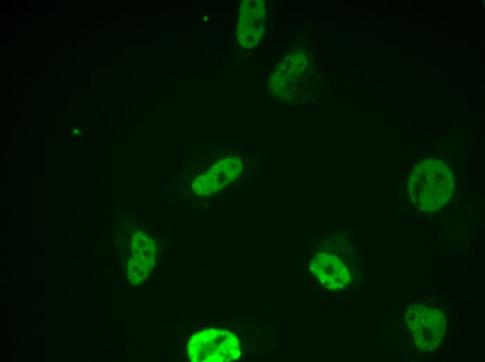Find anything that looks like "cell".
<instances>
[{
	"instance_id": "6da1fadb",
	"label": "cell",
	"mask_w": 485,
	"mask_h": 362,
	"mask_svg": "<svg viewBox=\"0 0 485 362\" xmlns=\"http://www.w3.org/2000/svg\"><path fill=\"white\" fill-rule=\"evenodd\" d=\"M454 177L442 162L428 159L418 163L410 173L408 190L415 207L433 212L443 207L454 191Z\"/></svg>"
},
{
	"instance_id": "7a4b0ae2",
	"label": "cell",
	"mask_w": 485,
	"mask_h": 362,
	"mask_svg": "<svg viewBox=\"0 0 485 362\" xmlns=\"http://www.w3.org/2000/svg\"><path fill=\"white\" fill-rule=\"evenodd\" d=\"M187 352L194 362H226L241 354L240 342L233 333L221 329H205L193 335Z\"/></svg>"
},
{
	"instance_id": "3957f363",
	"label": "cell",
	"mask_w": 485,
	"mask_h": 362,
	"mask_svg": "<svg viewBox=\"0 0 485 362\" xmlns=\"http://www.w3.org/2000/svg\"><path fill=\"white\" fill-rule=\"evenodd\" d=\"M406 322L415 345L431 352L441 344L445 333V320L438 309L423 304L410 306L406 312Z\"/></svg>"
},
{
	"instance_id": "277c9868",
	"label": "cell",
	"mask_w": 485,
	"mask_h": 362,
	"mask_svg": "<svg viewBox=\"0 0 485 362\" xmlns=\"http://www.w3.org/2000/svg\"><path fill=\"white\" fill-rule=\"evenodd\" d=\"M265 20V7L263 1H241L236 29V37L241 46L253 48L258 45L264 33Z\"/></svg>"
},
{
	"instance_id": "5b68a950",
	"label": "cell",
	"mask_w": 485,
	"mask_h": 362,
	"mask_svg": "<svg viewBox=\"0 0 485 362\" xmlns=\"http://www.w3.org/2000/svg\"><path fill=\"white\" fill-rule=\"evenodd\" d=\"M311 273L321 283L331 290H342L351 281V274L346 265L335 255L320 252L309 263Z\"/></svg>"
},
{
	"instance_id": "8992f818",
	"label": "cell",
	"mask_w": 485,
	"mask_h": 362,
	"mask_svg": "<svg viewBox=\"0 0 485 362\" xmlns=\"http://www.w3.org/2000/svg\"><path fill=\"white\" fill-rule=\"evenodd\" d=\"M132 255L128 261V276L134 285L142 283L155 265L156 249L153 241L142 233L132 237Z\"/></svg>"
},
{
	"instance_id": "52a82bcc",
	"label": "cell",
	"mask_w": 485,
	"mask_h": 362,
	"mask_svg": "<svg viewBox=\"0 0 485 362\" xmlns=\"http://www.w3.org/2000/svg\"><path fill=\"white\" fill-rule=\"evenodd\" d=\"M307 58L303 54H295L284 58L272 72L269 80L271 92L280 99L291 97L298 77L304 72Z\"/></svg>"
}]
</instances>
